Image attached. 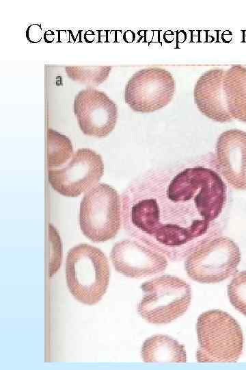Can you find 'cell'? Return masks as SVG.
I'll return each mask as SVG.
<instances>
[{"instance_id":"obj_1","label":"cell","mask_w":246,"mask_h":370,"mask_svg":"<svg viewBox=\"0 0 246 370\" xmlns=\"http://www.w3.org/2000/svg\"><path fill=\"white\" fill-rule=\"evenodd\" d=\"M226 200V183L212 168L152 170L122 194V224L133 238L181 260L217 236Z\"/></svg>"},{"instance_id":"obj_2","label":"cell","mask_w":246,"mask_h":370,"mask_svg":"<svg viewBox=\"0 0 246 370\" xmlns=\"http://www.w3.org/2000/svg\"><path fill=\"white\" fill-rule=\"evenodd\" d=\"M65 273L70 293L83 304H97L107 290L108 259L96 247L82 243L72 247L66 256Z\"/></svg>"},{"instance_id":"obj_3","label":"cell","mask_w":246,"mask_h":370,"mask_svg":"<svg viewBox=\"0 0 246 370\" xmlns=\"http://www.w3.org/2000/svg\"><path fill=\"white\" fill-rule=\"evenodd\" d=\"M196 330L199 362H236L243 349L244 338L238 323L228 312L211 310L201 314Z\"/></svg>"},{"instance_id":"obj_4","label":"cell","mask_w":246,"mask_h":370,"mask_svg":"<svg viewBox=\"0 0 246 370\" xmlns=\"http://www.w3.org/2000/svg\"><path fill=\"white\" fill-rule=\"evenodd\" d=\"M144 295L137 305L139 314L154 324H166L183 315L191 300V288L182 279L163 275L144 282Z\"/></svg>"},{"instance_id":"obj_5","label":"cell","mask_w":246,"mask_h":370,"mask_svg":"<svg viewBox=\"0 0 246 370\" xmlns=\"http://www.w3.org/2000/svg\"><path fill=\"white\" fill-rule=\"evenodd\" d=\"M121 201L111 186L100 183L83 196L79 222L83 234L94 243L109 241L116 236L121 226Z\"/></svg>"},{"instance_id":"obj_6","label":"cell","mask_w":246,"mask_h":370,"mask_svg":"<svg viewBox=\"0 0 246 370\" xmlns=\"http://www.w3.org/2000/svg\"><path fill=\"white\" fill-rule=\"evenodd\" d=\"M240 262L237 244L228 237L217 235L193 250L187 257L184 268L193 280L213 284L233 275Z\"/></svg>"},{"instance_id":"obj_7","label":"cell","mask_w":246,"mask_h":370,"mask_svg":"<svg viewBox=\"0 0 246 370\" xmlns=\"http://www.w3.org/2000/svg\"><path fill=\"white\" fill-rule=\"evenodd\" d=\"M171 73L161 67H148L134 73L124 89V101L136 112L150 113L169 104L175 93Z\"/></svg>"},{"instance_id":"obj_8","label":"cell","mask_w":246,"mask_h":370,"mask_svg":"<svg viewBox=\"0 0 246 370\" xmlns=\"http://www.w3.org/2000/svg\"><path fill=\"white\" fill-rule=\"evenodd\" d=\"M104 173L102 157L89 148L79 149L68 164L60 169H49L52 188L59 194L76 197L98 182Z\"/></svg>"},{"instance_id":"obj_9","label":"cell","mask_w":246,"mask_h":370,"mask_svg":"<svg viewBox=\"0 0 246 370\" xmlns=\"http://www.w3.org/2000/svg\"><path fill=\"white\" fill-rule=\"evenodd\" d=\"M73 112L82 132L96 138L109 135L116 125L118 114L117 105L105 92L90 86L76 95Z\"/></svg>"},{"instance_id":"obj_10","label":"cell","mask_w":246,"mask_h":370,"mask_svg":"<svg viewBox=\"0 0 246 370\" xmlns=\"http://www.w3.org/2000/svg\"><path fill=\"white\" fill-rule=\"evenodd\" d=\"M110 258L118 272L131 278L158 274L165 271L168 264L164 254L135 240L115 243Z\"/></svg>"},{"instance_id":"obj_11","label":"cell","mask_w":246,"mask_h":370,"mask_svg":"<svg viewBox=\"0 0 246 370\" xmlns=\"http://www.w3.org/2000/svg\"><path fill=\"white\" fill-rule=\"evenodd\" d=\"M215 165L217 172L237 190H246V132L232 129L217 141Z\"/></svg>"},{"instance_id":"obj_12","label":"cell","mask_w":246,"mask_h":370,"mask_svg":"<svg viewBox=\"0 0 246 370\" xmlns=\"http://www.w3.org/2000/svg\"><path fill=\"white\" fill-rule=\"evenodd\" d=\"M223 74L224 71L219 68L206 71L199 77L193 90L194 101L200 112L219 123L232 120L227 110L223 90Z\"/></svg>"},{"instance_id":"obj_13","label":"cell","mask_w":246,"mask_h":370,"mask_svg":"<svg viewBox=\"0 0 246 370\" xmlns=\"http://www.w3.org/2000/svg\"><path fill=\"white\" fill-rule=\"evenodd\" d=\"M223 90L228 113L232 119L246 123V67L231 66L224 71Z\"/></svg>"},{"instance_id":"obj_14","label":"cell","mask_w":246,"mask_h":370,"mask_svg":"<svg viewBox=\"0 0 246 370\" xmlns=\"http://www.w3.org/2000/svg\"><path fill=\"white\" fill-rule=\"evenodd\" d=\"M141 355L146 362H185L187 360L184 345L165 334H155L146 339Z\"/></svg>"},{"instance_id":"obj_15","label":"cell","mask_w":246,"mask_h":370,"mask_svg":"<svg viewBox=\"0 0 246 370\" xmlns=\"http://www.w3.org/2000/svg\"><path fill=\"white\" fill-rule=\"evenodd\" d=\"M47 164L49 169L64 165L73 156L71 140L65 135L47 130Z\"/></svg>"},{"instance_id":"obj_16","label":"cell","mask_w":246,"mask_h":370,"mask_svg":"<svg viewBox=\"0 0 246 370\" xmlns=\"http://www.w3.org/2000/svg\"><path fill=\"white\" fill-rule=\"evenodd\" d=\"M111 66H66L65 72L73 81L90 85H99L109 77Z\"/></svg>"},{"instance_id":"obj_17","label":"cell","mask_w":246,"mask_h":370,"mask_svg":"<svg viewBox=\"0 0 246 370\" xmlns=\"http://www.w3.org/2000/svg\"><path fill=\"white\" fill-rule=\"evenodd\" d=\"M228 296L233 307L246 316V271L237 273L228 286Z\"/></svg>"},{"instance_id":"obj_18","label":"cell","mask_w":246,"mask_h":370,"mask_svg":"<svg viewBox=\"0 0 246 370\" xmlns=\"http://www.w3.org/2000/svg\"><path fill=\"white\" fill-rule=\"evenodd\" d=\"M49 238L51 244V258L49 275L52 277L59 269L62 262V245L59 236L55 228L49 225Z\"/></svg>"}]
</instances>
